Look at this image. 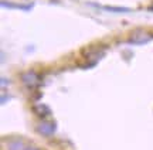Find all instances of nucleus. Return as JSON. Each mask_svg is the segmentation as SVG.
<instances>
[{
    "label": "nucleus",
    "mask_w": 153,
    "mask_h": 150,
    "mask_svg": "<svg viewBox=\"0 0 153 150\" xmlns=\"http://www.w3.org/2000/svg\"><path fill=\"white\" fill-rule=\"evenodd\" d=\"M38 130H40L43 134H50V133L54 132V125H51V123H44V125H41V126L38 128Z\"/></svg>",
    "instance_id": "39448f33"
},
{
    "label": "nucleus",
    "mask_w": 153,
    "mask_h": 150,
    "mask_svg": "<svg viewBox=\"0 0 153 150\" xmlns=\"http://www.w3.org/2000/svg\"><path fill=\"white\" fill-rule=\"evenodd\" d=\"M1 6L3 7H9V9H22V10H30L31 9L30 4H13V3L4 1V0H1Z\"/></svg>",
    "instance_id": "20e7f679"
},
{
    "label": "nucleus",
    "mask_w": 153,
    "mask_h": 150,
    "mask_svg": "<svg viewBox=\"0 0 153 150\" xmlns=\"http://www.w3.org/2000/svg\"><path fill=\"white\" fill-rule=\"evenodd\" d=\"M104 9L109 11H115V13H129L131 11L128 7H114V6H105Z\"/></svg>",
    "instance_id": "423d86ee"
},
{
    "label": "nucleus",
    "mask_w": 153,
    "mask_h": 150,
    "mask_svg": "<svg viewBox=\"0 0 153 150\" xmlns=\"http://www.w3.org/2000/svg\"><path fill=\"white\" fill-rule=\"evenodd\" d=\"M152 38V35L150 33H148L146 30H140V28H137L135 31H132L129 34V38L128 41L131 43V44H135V45H142V44H146L149 43Z\"/></svg>",
    "instance_id": "f257e3e1"
},
{
    "label": "nucleus",
    "mask_w": 153,
    "mask_h": 150,
    "mask_svg": "<svg viewBox=\"0 0 153 150\" xmlns=\"http://www.w3.org/2000/svg\"><path fill=\"white\" fill-rule=\"evenodd\" d=\"M104 51H105V45L104 44H92L84 48L82 50V54L85 55V58H92V57H101L104 55Z\"/></svg>",
    "instance_id": "f03ea898"
},
{
    "label": "nucleus",
    "mask_w": 153,
    "mask_h": 150,
    "mask_svg": "<svg viewBox=\"0 0 153 150\" xmlns=\"http://www.w3.org/2000/svg\"><path fill=\"white\" fill-rule=\"evenodd\" d=\"M22 78H23V82L26 83L27 86H34V85L38 83V77L34 71H28V72L23 74Z\"/></svg>",
    "instance_id": "7ed1b4c3"
}]
</instances>
